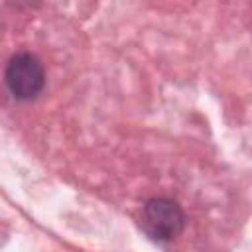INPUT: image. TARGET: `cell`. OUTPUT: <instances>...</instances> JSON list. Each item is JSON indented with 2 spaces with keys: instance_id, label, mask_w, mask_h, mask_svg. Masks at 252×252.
<instances>
[{
  "instance_id": "obj_1",
  "label": "cell",
  "mask_w": 252,
  "mask_h": 252,
  "mask_svg": "<svg viewBox=\"0 0 252 252\" xmlns=\"http://www.w3.org/2000/svg\"><path fill=\"white\" fill-rule=\"evenodd\" d=\"M4 81L14 98L32 100L41 93L45 85L43 65L32 53H16L6 65Z\"/></svg>"
},
{
  "instance_id": "obj_2",
  "label": "cell",
  "mask_w": 252,
  "mask_h": 252,
  "mask_svg": "<svg viewBox=\"0 0 252 252\" xmlns=\"http://www.w3.org/2000/svg\"><path fill=\"white\" fill-rule=\"evenodd\" d=\"M144 226L154 238L171 240L183 230L185 215L175 201L156 197L144 205Z\"/></svg>"
}]
</instances>
